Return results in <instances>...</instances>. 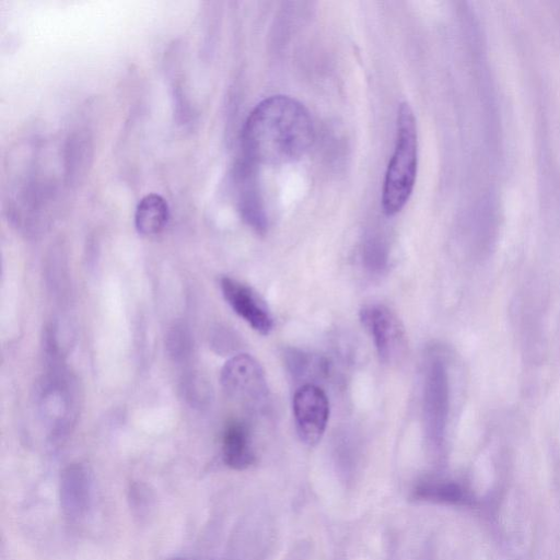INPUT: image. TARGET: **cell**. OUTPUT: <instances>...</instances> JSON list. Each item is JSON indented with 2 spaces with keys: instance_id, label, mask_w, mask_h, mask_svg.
I'll list each match as a JSON object with an SVG mask.
<instances>
[{
  "instance_id": "cell-1",
  "label": "cell",
  "mask_w": 560,
  "mask_h": 560,
  "mask_svg": "<svg viewBox=\"0 0 560 560\" xmlns=\"http://www.w3.org/2000/svg\"><path fill=\"white\" fill-rule=\"evenodd\" d=\"M242 141L246 160L253 164H289L304 156L312 147L313 120L298 100L272 95L250 112Z\"/></svg>"
},
{
  "instance_id": "cell-2",
  "label": "cell",
  "mask_w": 560,
  "mask_h": 560,
  "mask_svg": "<svg viewBox=\"0 0 560 560\" xmlns=\"http://www.w3.org/2000/svg\"><path fill=\"white\" fill-rule=\"evenodd\" d=\"M418 133L413 112L408 103L400 104L394 153L388 163L382 189L385 214L398 213L408 202L416 182Z\"/></svg>"
},
{
  "instance_id": "cell-3",
  "label": "cell",
  "mask_w": 560,
  "mask_h": 560,
  "mask_svg": "<svg viewBox=\"0 0 560 560\" xmlns=\"http://www.w3.org/2000/svg\"><path fill=\"white\" fill-rule=\"evenodd\" d=\"M221 383L228 395L247 408L266 406L268 385L260 364L249 354H236L225 362Z\"/></svg>"
},
{
  "instance_id": "cell-4",
  "label": "cell",
  "mask_w": 560,
  "mask_h": 560,
  "mask_svg": "<svg viewBox=\"0 0 560 560\" xmlns=\"http://www.w3.org/2000/svg\"><path fill=\"white\" fill-rule=\"evenodd\" d=\"M360 319L371 335L384 363H395L405 353L406 334L396 314L383 304H369L360 311Z\"/></svg>"
},
{
  "instance_id": "cell-5",
  "label": "cell",
  "mask_w": 560,
  "mask_h": 560,
  "mask_svg": "<svg viewBox=\"0 0 560 560\" xmlns=\"http://www.w3.org/2000/svg\"><path fill=\"white\" fill-rule=\"evenodd\" d=\"M292 407L301 441L307 445L317 444L329 418V401L325 392L316 384L302 385L294 393Z\"/></svg>"
},
{
  "instance_id": "cell-6",
  "label": "cell",
  "mask_w": 560,
  "mask_h": 560,
  "mask_svg": "<svg viewBox=\"0 0 560 560\" xmlns=\"http://www.w3.org/2000/svg\"><path fill=\"white\" fill-rule=\"evenodd\" d=\"M58 493L60 509L69 522L85 520L93 504V477L90 469L81 463L67 466L60 475Z\"/></svg>"
},
{
  "instance_id": "cell-7",
  "label": "cell",
  "mask_w": 560,
  "mask_h": 560,
  "mask_svg": "<svg viewBox=\"0 0 560 560\" xmlns=\"http://www.w3.org/2000/svg\"><path fill=\"white\" fill-rule=\"evenodd\" d=\"M223 298L231 308L254 330L268 335L273 327V318L265 301L247 284L230 277L220 282Z\"/></svg>"
},
{
  "instance_id": "cell-8",
  "label": "cell",
  "mask_w": 560,
  "mask_h": 560,
  "mask_svg": "<svg viewBox=\"0 0 560 560\" xmlns=\"http://www.w3.org/2000/svg\"><path fill=\"white\" fill-rule=\"evenodd\" d=\"M253 166L254 164L246 160L238 170L236 176L238 209L248 225L256 232L264 233L267 228V218Z\"/></svg>"
},
{
  "instance_id": "cell-9",
  "label": "cell",
  "mask_w": 560,
  "mask_h": 560,
  "mask_svg": "<svg viewBox=\"0 0 560 560\" xmlns=\"http://www.w3.org/2000/svg\"><path fill=\"white\" fill-rule=\"evenodd\" d=\"M222 456L224 463L236 470L249 467L254 459L250 433L243 422L234 421L228 424L222 440Z\"/></svg>"
},
{
  "instance_id": "cell-10",
  "label": "cell",
  "mask_w": 560,
  "mask_h": 560,
  "mask_svg": "<svg viewBox=\"0 0 560 560\" xmlns=\"http://www.w3.org/2000/svg\"><path fill=\"white\" fill-rule=\"evenodd\" d=\"M170 218L166 200L158 194H149L140 199L135 211V226L139 234L152 236L161 233Z\"/></svg>"
},
{
  "instance_id": "cell-11",
  "label": "cell",
  "mask_w": 560,
  "mask_h": 560,
  "mask_svg": "<svg viewBox=\"0 0 560 560\" xmlns=\"http://www.w3.org/2000/svg\"><path fill=\"white\" fill-rule=\"evenodd\" d=\"M284 363L292 378L299 383L314 384L312 381L322 378L327 373V362L313 353L290 348L284 351Z\"/></svg>"
},
{
  "instance_id": "cell-12",
  "label": "cell",
  "mask_w": 560,
  "mask_h": 560,
  "mask_svg": "<svg viewBox=\"0 0 560 560\" xmlns=\"http://www.w3.org/2000/svg\"><path fill=\"white\" fill-rule=\"evenodd\" d=\"M128 500L136 517L143 520L149 516L152 509V493L142 483H132L129 488Z\"/></svg>"
},
{
  "instance_id": "cell-13",
  "label": "cell",
  "mask_w": 560,
  "mask_h": 560,
  "mask_svg": "<svg viewBox=\"0 0 560 560\" xmlns=\"http://www.w3.org/2000/svg\"><path fill=\"white\" fill-rule=\"evenodd\" d=\"M417 495L434 500L455 501L462 494L460 490L454 485H427L418 488Z\"/></svg>"
},
{
  "instance_id": "cell-14",
  "label": "cell",
  "mask_w": 560,
  "mask_h": 560,
  "mask_svg": "<svg viewBox=\"0 0 560 560\" xmlns=\"http://www.w3.org/2000/svg\"><path fill=\"white\" fill-rule=\"evenodd\" d=\"M173 560H184V559H173Z\"/></svg>"
}]
</instances>
